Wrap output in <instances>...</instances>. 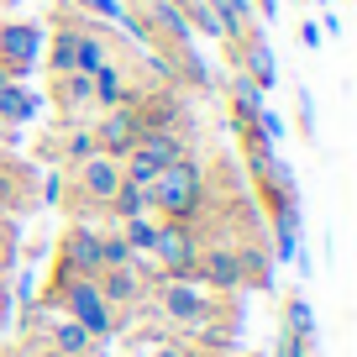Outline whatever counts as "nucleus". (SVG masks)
Listing matches in <instances>:
<instances>
[{
    "label": "nucleus",
    "mask_w": 357,
    "mask_h": 357,
    "mask_svg": "<svg viewBox=\"0 0 357 357\" xmlns=\"http://www.w3.org/2000/svg\"><path fill=\"white\" fill-rule=\"evenodd\" d=\"M242 163H247V178H252V190H257V211H263L268 231H273L268 252L279 257V263H289L294 247H300V190H294L289 163L279 153L242 158Z\"/></svg>",
    "instance_id": "f257e3e1"
},
{
    "label": "nucleus",
    "mask_w": 357,
    "mask_h": 357,
    "mask_svg": "<svg viewBox=\"0 0 357 357\" xmlns=\"http://www.w3.org/2000/svg\"><path fill=\"white\" fill-rule=\"evenodd\" d=\"M116 190H121V163H116V158H105V153L84 158V163L63 168V174L53 178L58 211H63L68 221H84V226H100V221H105Z\"/></svg>",
    "instance_id": "f03ea898"
},
{
    "label": "nucleus",
    "mask_w": 357,
    "mask_h": 357,
    "mask_svg": "<svg viewBox=\"0 0 357 357\" xmlns=\"http://www.w3.org/2000/svg\"><path fill=\"white\" fill-rule=\"evenodd\" d=\"M211 168L200 153L178 158V163L158 168V178L147 184V205H153L158 221H200L211 211Z\"/></svg>",
    "instance_id": "7ed1b4c3"
},
{
    "label": "nucleus",
    "mask_w": 357,
    "mask_h": 357,
    "mask_svg": "<svg viewBox=\"0 0 357 357\" xmlns=\"http://www.w3.org/2000/svg\"><path fill=\"white\" fill-rule=\"evenodd\" d=\"M53 310H63L68 321H79L89 336H95V342H105V336L126 331V326L137 321V315H126V310H116V305H105V294L95 289V279L63 284V289H58V300H53Z\"/></svg>",
    "instance_id": "20e7f679"
},
{
    "label": "nucleus",
    "mask_w": 357,
    "mask_h": 357,
    "mask_svg": "<svg viewBox=\"0 0 357 357\" xmlns=\"http://www.w3.org/2000/svg\"><path fill=\"white\" fill-rule=\"evenodd\" d=\"M47 200H53V178H43L37 163H26V158H16V153L0 147V215L16 221V215L43 211Z\"/></svg>",
    "instance_id": "39448f33"
},
{
    "label": "nucleus",
    "mask_w": 357,
    "mask_h": 357,
    "mask_svg": "<svg viewBox=\"0 0 357 357\" xmlns=\"http://www.w3.org/2000/svg\"><path fill=\"white\" fill-rule=\"evenodd\" d=\"M221 53H226V68H236V74H247L257 89H273L279 84V63H273V43H268V32L257 26V32L247 37H221Z\"/></svg>",
    "instance_id": "423d86ee"
},
{
    "label": "nucleus",
    "mask_w": 357,
    "mask_h": 357,
    "mask_svg": "<svg viewBox=\"0 0 357 357\" xmlns=\"http://www.w3.org/2000/svg\"><path fill=\"white\" fill-rule=\"evenodd\" d=\"M43 37H47L43 26L22 22V16H16V22H0V68L26 84V74L43 63Z\"/></svg>",
    "instance_id": "0eeeda50"
},
{
    "label": "nucleus",
    "mask_w": 357,
    "mask_h": 357,
    "mask_svg": "<svg viewBox=\"0 0 357 357\" xmlns=\"http://www.w3.org/2000/svg\"><path fill=\"white\" fill-rule=\"evenodd\" d=\"M37 158L53 163L58 174L84 163V158H95V132H89V121H53V132L37 137Z\"/></svg>",
    "instance_id": "6e6552de"
},
{
    "label": "nucleus",
    "mask_w": 357,
    "mask_h": 357,
    "mask_svg": "<svg viewBox=\"0 0 357 357\" xmlns=\"http://www.w3.org/2000/svg\"><path fill=\"white\" fill-rule=\"evenodd\" d=\"M89 132H95V153H105V158H116V163H121V158L137 147L142 126H137L132 105H111V111H95Z\"/></svg>",
    "instance_id": "1a4fd4ad"
},
{
    "label": "nucleus",
    "mask_w": 357,
    "mask_h": 357,
    "mask_svg": "<svg viewBox=\"0 0 357 357\" xmlns=\"http://www.w3.org/2000/svg\"><path fill=\"white\" fill-rule=\"evenodd\" d=\"M47 105L58 121H84L95 111V79L89 74H47Z\"/></svg>",
    "instance_id": "9d476101"
},
{
    "label": "nucleus",
    "mask_w": 357,
    "mask_h": 357,
    "mask_svg": "<svg viewBox=\"0 0 357 357\" xmlns=\"http://www.w3.org/2000/svg\"><path fill=\"white\" fill-rule=\"evenodd\" d=\"M95 289L105 294V305H116V310H126V315H142L137 305L147 300V279H142V268H137V257L126 268H100V273H95Z\"/></svg>",
    "instance_id": "9b49d317"
},
{
    "label": "nucleus",
    "mask_w": 357,
    "mask_h": 357,
    "mask_svg": "<svg viewBox=\"0 0 357 357\" xmlns=\"http://www.w3.org/2000/svg\"><path fill=\"white\" fill-rule=\"evenodd\" d=\"M37 111H43V95H32L22 79H11V84L0 89V121L6 126H26Z\"/></svg>",
    "instance_id": "f8f14e48"
},
{
    "label": "nucleus",
    "mask_w": 357,
    "mask_h": 357,
    "mask_svg": "<svg viewBox=\"0 0 357 357\" xmlns=\"http://www.w3.org/2000/svg\"><path fill=\"white\" fill-rule=\"evenodd\" d=\"M215 11V22H221V37H247V32H257V16H252V6L247 0H205Z\"/></svg>",
    "instance_id": "ddd939ff"
},
{
    "label": "nucleus",
    "mask_w": 357,
    "mask_h": 357,
    "mask_svg": "<svg viewBox=\"0 0 357 357\" xmlns=\"http://www.w3.org/2000/svg\"><path fill=\"white\" fill-rule=\"evenodd\" d=\"M279 331H284V336H300V342H315V310L305 305V294H284V305H279Z\"/></svg>",
    "instance_id": "4468645a"
},
{
    "label": "nucleus",
    "mask_w": 357,
    "mask_h": 357,
    "mask_svg": "<svg viewBox=\"0 0 357 357\" xmlns=\"http://www.w3.org/2000/svg\"><path fill=\"white\" fill-rule=\"evenodd\" d=\"M132 215H153V205H147V190L142 184H126L111 195V211H105V221H132Z\"/></svg>",
    "instance_id": "2eb2a0df"
},
{
    "label": "nucleus",
    "mask_w": 357,
    "mask_h": 357,
    "mask_svg": "<svg viewBox=\"0 0 357 357\" xmlns=\"http://www.w3.org/2000/svg\"><path fill=\"white\" fill-rule=\"evenodd\" d=\"M132 257H137V252L126 247L121 226H116V221H105V226H100V268H126Z\"/></svg>",
    "instance_id": "dca6fc26"
},
{
    "label": "nucleus",
    "mask_w": 357,
    "mask_h": 357,
    "mask_svg": "<svg viewBox=\"0 0 357 357\" xmlns=\"http://www.w3.org/2000/svg\"><path fill=\"white\" fill-rule=\"evenodd\" d=\"M116 226H121L126 247H132L137 257H147V252H153V236H158V215H132V221H116Z\"/></svg>",
    "instance_id": "f3484780"
},
{
    "label": "nucleus",
    "mask_w": 357,
    "mask_h": 357,
    "mask_svg": "<svg viewBox=\"0 0 357 357\" xmlns=\"http://www.w3.org/2000/svg\"><path fill=\"white\" fill-rule=\"evenodd\" d=\"M294 126H300V142H315V116H310V89L294 95Z\"/></svg>",
    "instance_id": "a211bd4d"
},
{
    "label": "nucleus",
    "mask_w": 357,
    "mask_h": 357,
    "mask_svg": "<svg viewBox=\"0 0 357 357\" xmlns=\"http://www.w3.org/2000/svg\"><path fill=\"white\" fill-rule=\"evenodd\" d=\"M74 6L84 16H95V22H121V11H126L121 0H74Z\"/></svg>",
    "instance_id": "6ab92c4d"
},
{
    "label": "nucleus",
    "mask_w": 357,
    "mask_h": 357,
    "mask_svg": "<svg viewBox=\"0 0 357 357\" xmlns=\"http://www.w3.org/2000/svg\"><path fill=\"white\" fill-rule=\"evenodd\" d=\"M195 352H200V347H195L190 336H178V331H174V336H163V342L153 347V357H195Z\"/></svg>",
    "instance_id": "aec40b11"
},
{
    "label": "nucleus",
    "mask_w": 357,
    "mask_h": 357,
    "mask_svg": "<svg viewBox=\"0 0 357 357\" xmlns=\"http://www.w3.org/2000/svg\"><path fill=\"white\" fill-rule=\"evenodd\" d=\"M300 43L310 47V53H315V47L326 43V32H321V26H315V16H305V22H300Z\"/></svg>",
    "instance_id": "412c9836"
},
{
    "label": "nucleus",
    "mask_w": 357,
    "mask_h": 357,
    "mask_svg": "<svg viewBox=\"0 0 357 357\" xmlns=\"http://www.w3.org/2000/svg\"><path fill=\"white\" fill-rule=\"evenodd\" d=\"M247 6H252L257 22H273V16H279V0H247Z\"/></svg>",
    "instance_id": "4be33fe9"
},
{
    "label": "nucleus",
    "mask_w": 357,
    "mask_h": 357,
    "mask_svg": "<svg viewBox=\"0 0 357 357\" xmlns=\"http://www.w3.org/2000/svg\"><path fill=\"white\" fill-rule=\"evenodd\" d=\"M195 357H236V352H231V347H200Z\"/></svg>",
    "instance_id": "5701e85b"
},
{
    "label": "nucleus",
    "mask_w": 357,
    "mask_h": 357,
    "mask_svg": "<svg viewBox=\"0 0 357 357\" xmlns=\"http://www.w3.org/2000/svg\"><path fill=\"white\" fill-rule=\"evenodd\" d=\"M0 357H22V347H0Z\"/></svg>",
    "instance_id": "b1692460"
},
{
    "label": "nucleus",
    "mask_w": 357,
    "mask_h": 357,
    "mask_svg": "<svg viewBox=\"0 0 357 357\" xmlns=\"http://www.w3.org/2000/svg\"><path fill=\"white\" fill-rule=\"evenodd\" d=\"M6 84H11V74H6V68H0V89H6Z\"/></svg>",
    "instance_id": "393cba45"
},
{
    "label": "nucleus",
    "mask_w": 357,
    "mask_h": 357,
    "mask_svg": "<svg viewBox=\"0 0 357 357\" xmlns=\"http://www.w3.org/2000/svg\"><path fill=\"white\" fill-rule=\"evenodd\" d=\"M121 6H142V0H121Z\"/></svg>",
    "instance_id": "a878e982"
},
{
    "label": "nucleus",
    "mask_w": 357,
    "mask_h": 357,
    "mask_svg": "<svg viewBox=\"0 0 357 357\" xmlns=\"http://www.w3.org/2000/svg\"><path fill=\"white\" fill-rule=\"evenodd\" d=\"M305 6H310V0H305Z\"/></svg>",
    "instance_id": "bb28decb"
}]
</instances>
